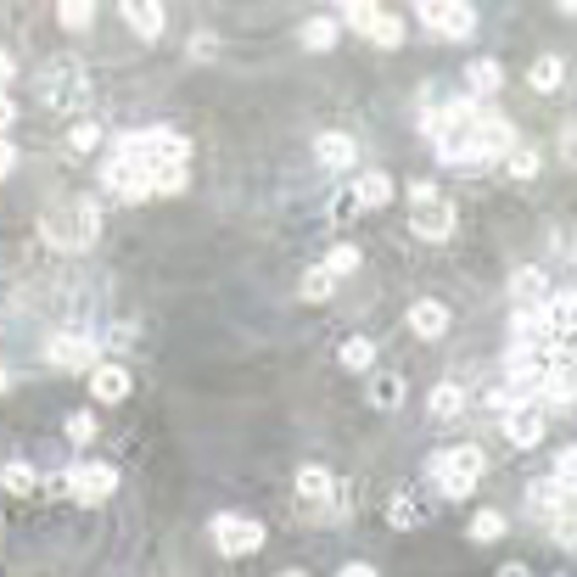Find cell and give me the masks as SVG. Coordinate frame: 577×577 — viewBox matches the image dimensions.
I'll use <instances>...</instances> for the list:
<instances>
[{
    "instance_id": "1",
    "label": "cell",
    "mask_w": 577,
    "mask_h": 577,
    "mask_svg": "<svg viewBox=\"0 0 577 577\" xmlns=\"http://www.w3.org/2000/svg\"><path fill=\"white\" fill-rule=\"evenodd\" d=\"M40 236L62 253H90L101 241V202L96 197H68L62 208H45Z\"/></svg>"
},
{
    "instance_id": "2",
    "label": "cell",
    "mask_w": 577,
    "mask_h": 577,
    "mask_svg": "<svg viewBox=\"0 0 577 577\" xmlns=\"http://www.w3.org/2000/svg\"><path fill=\"white\" fill-rule=\"evenodd\" d=\"M482 471H488V454L477 449V443H460V449H432L426 454V477L437 482V493L443 499H471L482 482Z\"/></svg>"
},
{
    "instance_id": "3",
    "label": "cell",
    "mask_w": 577,
    "mask_h": 577,
    "mask_svg": "<svg viewBox=\"0 0 577 577\" xmlns=\"http://www.w3.org/2000/svg\"><path fill=\"white\" fill-rule=\"evenodd\" d=\"M113 152L135 157V163H146V169H185V163H191V141H185L180 129H157V124L118 135Z\"/></svg>"
},
{
    "instance_id": "4",
    "label": "cell",
    "mask_w": 577,
    "mask_h": 577,
    "mask_svg": "<svg viewBox=\"0 0 577 577\" xmlns=\"http://www.w3.org/2000/svg\"><path fill=\"white\" fill-rule=\"evenodd\" d=\"M40 101H45V107H57V113H79V107L90 101L85 62H79V57L45 62V73H40Z\"/></svg>"
},
{
    "instance_id": "5",
    "label": "cell",
    "mask_w": 577,
    "mask_h": 577,
    "mask_svg": "<svg viewBox=\"0 0 577 577\" xmlns=\"http://www.w3.org/2000/svg\"><path fill=\"white\" fill-rule=\"evenodd\" d=\"M208 538L213 549L225 555V561H247V555H258L264 549V521L258 516H241V510H219V516L208 521Z\"/></svg>"
},
{
    "instance_id": "6",
    "label": "cell",
    "mask_w": 577,
    "mask_h": 577,
    "mask_svg": "<svg viewBox=\"0 0 577 577\" xmlns=\"http://www.w3.org/2000/svg\"><path fill=\"white\" fill-rule=\"evenodd\" d=\"M62 493H68L73 505H107V499L118 493V465L113 460H79V465H68Z\"/></svg>"
},
{
    "instance_id": "7",
    "label": "cell",
    "mask_w": 577,
    "mask_h": 577,
    "mask_svg": "<svg viewBox=\"0 0 577 577\" xmlns=\"http://www.w3.org/2000/svg\"><path fill=\"white\" fill-rule=\"evenodd\" d=\"M157 174H163V169H146V163L118 157V152L101 163V185H107L118 202H152L157 197Z\"/></svg>"
},
{
    "instance_id": "8",
    "label": "cell",
    "mask_w": 577,
    "mask_h": 577,
    "mask_svg": "<svg viewBox=\"0 0 577 577\" xmlns=\"http://www.w3.org/2000/svg\"><path fill=\"white\" fill-rule=\"evenodd\" d=\"M415 17L426 23V34H432V40H471V34H477V12H471V6H460V0L421 6Z\"/></svg>"
},
{
    "instance_id": "9",
    "label": "cell",
    "mask_w": 577,
    "mask_h": 577,
    "mask_svg": "<svg viewBox=\"0 0 577 577\" xmlns=\"http://www.w3.org/2000/svg\"><path fill=\"white\" fill-rule=\"evenodd\" d=\"M45 359L62 370H96L101 365V342L90 331H62V337L45 342Z\"/></svg>"
},
{
    "instance_id": "10",
    "label": "cell",
    "mask_w": 577,
    "mask_h": 577,
    "mask_svg": "<svg viewBox=\"0 0 577 577\" xmlns=\"http://www.w3.org/2000/svg\"><path fill=\"white\" fill-rule=\"evenodd\" d=\"M449 325H454V314H449L443 297H415V303H409V331H415L421 342H443L449 337Z\"/></svg>"
},
{
    "instance_id": "11",
    "label": "cell",
    "mask_w": 577,
    "mask_h": 577,
    "mask_svg": "<svg viewBox=\"0 0 577 577\" xmlns=\"http://www.w3.org/2000/svg\"><path fill=\"white\" fill-rule=\"evenodd\" d=\"M409 230H415V241H449L454 236V202L437 197V202H426V208H415L409 213Z\"/></svg>"
},
{
    "instance_id": "12",
    "label": "cell",
    "mask_w": 577,
    "mask_h": 577,
    "mask_svg": "<svg viewBox=\"0 0 577 577\" xmlns=\"http://www.w3.org/2000/svg\"><path fill=\"white\" fill-rule=\"evenodd\" d=\"M499 432H505L510 449H538L544 443V409H510V415H499Z\"/></svg>"
},
{
    "instance_id": "13",
    "label": "cell",
    "mask_w": 577,
    "mask_h": 577,
    "mask_svg": "<svg viewBox=\"0 0 577 577\" xmlns=\"http://www.w3.org/2000/svg\"><path fill=\"white\" fill-rule=\"evenodd\" d=\"M365 398H370V409H381V415H393V409H404V398H409V381L398 376V370H370V376H365Z\"/></svg>"
},
{
    "instance_id": "14",
    "label": "cell",
    "mask_w": 577,
    "mask_h": 577,
    "mask_svg": "<svg viewBox=\"0 0 577 577\" xmlns=\"http://www.w3.org/2000/svg\"><path fill=\"white\" fill-rule=\"evenodd\" d=\"M348 191H353V202H359V213H376V208H387V202L398 197V185H393V174H387V169H365Z\"/></svg>"
},
{
    "instance_id": "15",
    "label": "cell",
    "mask_w": 577,
    "mask_h": 577,
    "mask_svg": "<svg viewBox=\"0 0 577 577\" xmlns=\"http://www.w3.org/2000/svg\"><path fill=\"white\" fill-rule=\"evenodd\" d=\"M90 393H96V404H124V398L135 393V376H129L124 365H107V359H101V365L90 370Z\"/></svg>"
},
{
    "instance_id": "16",
    "label": "cell",
    "mask_w": 577,
    "mask_h": 577,
    "mask_svg": "<svg viewBox=\"0 0 577 577\" xmlns=\"http://www.w3.org/2000/svg\"><path fill=\"white\" fill-rule=\"evenodd\" d=\"M118 17H124L129 29L141 34V40H163V29H169V12H163V6H152V0H124V6H118Z\"/></svg>"
},
{
    "instance_id": "17",
    "label": "cell",
    "mask_w": 577,
    "mask_h": 577,
    "mask_svg": "<svg viewBox=\"0 0 577 577\" xmlns=\"http://www.w3.org/2000/svg\"><path fill=\"white\" fill-rule=\"evenodd\" d=\"M292 488H297V499H309V505H331V499H337V477H331V465H297Z\"/></svg>"
},
{
    "instance_id": "18",
    "label": "cell",
    "mask_w": 577,
    "mask_h": 577,
    "mask_svg": "<svg viewBox=\"0 0 577 577\" xmlns=\"http://www.w3.org/2000/svg\"><path fill=\"white\" fill-rule=\"evenodd\" d=\"M314 157H320V169H353L359 163V141L342 135V129H325L320 141H314Z\"/></svg>"
},
{
    "instance_id": "19",
    "label": "cell",
    "mask_w": 577,
    "mask_h": 577,
    "mask_svg": "<svg viewBox=\"0 0 577 577\" xmlns=\"http://www.w3.org/2000/svg\"><path fill=\"white\" fill-rule=\"evenodd\" d=\"M465 409H471V398H465V387L460 381H443V387H432V398H426V415H432V421H460Z\"/></svg>"
},
{
    "instance_id": "20",
    "label": "cell",
    "mask_w": 577,
    "mask_h": 577,
    "mask_svg": "<svg viewBox=\"0 0 577 577\" xmlns=\"http://www.w3.org/2000/svg\"><path fill=\"white\" fill-rule=\"evenodd\" d=\"M544 320H549V331H555V342L572 337V325H577V297H572V286H561V292L544 297Z\"/></svg>"
},
{
    "instance_id": "21",
    "label": "cell",
    "mask_w": 577,
    "mask_h": 577,
    "mask_svg": "<svg viewBox=\"0 0 577 577\" xmlns=\"http://www.w3.org/2000/svg\"><path fill=\"white\" fill-rule=\"evenodd\" d=\"M566 499H572V488H561L555 477H538L533 488H527V510H533V516H561Z\"/></svg>"
},
{
    "instance_id": "22",
    "label": "cell",
    "mask_w": 577,
    "mask_h": 577,
    "mask_svg": "<svg viewBox=\"0 0 577 577\" xmlns=\"http://www.w3.org/2000/svg\"><path fill=\"white\" fill-rule=\"evenodd\" d=\"M465 85H471V96H499V90H505V68H499V57L465 62Z\"/></svg>"
},
{
    "instance_id": "23",
    "label": "cell",
    "mask_w": 577,
    "mask_h": 577,
    "mask_svg": "<svg viewBox=\"0 0 577 577\" xmlns=\"http://www.w3.org/2000/svg\"><path fill=\"white\" fill-rule=\"evenodd\" d=\"M527 85H533L538 96H555V90L566 85V62L555 57V51H544V57H538L533 68H527Z\"/></svg>"
},
{
    "instance_id": "24",
    "label": "cell",
    "mask_w": 577,
    "mask_h": 577,
    "mask_svg": "<svg viewBox=\"0 0 577 577\" xmlns=\"http://www.w3.org/2000/svg\"><path fill=\"white\" fill-rule=\"evenodd\" d=\"M510 292H516V303H544V297H549V275L538 264H521L516 275H510Z\"/></svg>"
},
{
    "instance_id": "25",
    "label": "cell",
    "mask_w": 577,
    "mask_h": 577,
    "mask_svg": "<svg viewBox=\"0 0 577 577\" xmlns=\"http://www.w3.org/2000/svg\"><path fill=\"white\" fill-rule=\"evenodd\" d=\"M337 365L353 370V376H370V370H376V342H370V337H348L337 348Z\"/></svg>"
},
{
    "instance_id": "26",
    "label": "cell",
    "mask_w": 577,
    "mask_h": 577,
    "mask_svg": "<svg viewBox=\"0 0 577 577\" xmlns=\"http://www.w3.org/2000/svg\"><path fill=\"white\" fill-rule=\"evenodd\" d=\"M505 533H510V516H505V510H477V516H471V527H465V538H471V544H499Z\"/></svg>"
},
{
    "instance_id": "27",
    "label": "cell",
    "mask_w": 577,
    "mask_h": 577,
    "mask_svg": "<svg viewBox=\"0 0 577 577\" xmlns=\"http://www.w3.org/2000/svg\"><path fill=\"white\" fill-rule=\"evenodd\" d=\"M421 521H426L421 499H415V493H393V505H387V527H398V533H415Z\"/></svg>"
},
{
    "instance_id": "28",
    "label": "cell",
    "mask_w": 577,
    "mask_h": 577,
    "mask_svg": "<svg viewBox=\"0 0 577 577\" xmlns=\"http://www.w3.org/2000/svg\"><path fill=\"white\" fill-rule=\"evenodd\" d=\"M337 17L331 12H320V17H309V23H303V34H297V40H303V51H331V45H337Z\"/></svg>"
},
{
    "instance_id": "29",
    "label": "cell",
    "mask_w": 577,
    "mask_h": 577,
    "mask_svg": "<svg viewBox=\"0 0 577 577\" xmlns=\"http://www.w3.org/2000/svg\"><path fill=\"white\" fill-rule=\"evenodd\" d=\"M365 264V253H359V247H353V241H337V247H331V253L320 258V269L325 275H331V281H342V275H353V269Z\"/></svg>"
},
{
    "instance_id": "30",
    "label": "cell",
    "mask_w": 577,
    "mask_h": 577,
    "mask_svg": "<svg viewBox=\"0 0 577 577\" xmlns=\"http://www.w3.org/2000/svg\"><path fill=\"white\" fill-rule=\"evenodd\" d=\"M370 40H376L381 51H398V45H404V17L381 6V12H376V23H370Z\"/></svg>"
},
{
    "instance_id": "31",
    "label": "cell",
    "mask_w": 577,
    "mask_h": 577,
    "mask_svg": "<svg viewBox=\"0 0 577 577\" xmlns=\"http://www.w3.org/2000/svg\"><path fill=\"white\" fill-rule=\"evenodd\" d=\"M57 23L68 34H85V29H96V6H90V0H62L57 6Z\"/></svg>"
},
{
    "instance_id": "32",
    "label": "cell",
    "mask_w": 577,
    "mask_h": 577,
    "mask_svg": "<svg viewBox=\"0 0 577 577\" xmlns=\"http://www.w3.org/2000/svg\"><path fill=\"white\" fill-rule=\"evenodd\" d=\"M0 488H6V493H34V488H40V471L23 465V460H6V465H0Z\"/></svg>"
},
{
    "instance_id": "33",
    "label": "cell",
    "mask_w": 577,
    "mask_h": 577,
    "mask_svg": "<svg viewBox=\"0 0 577 577\" xmlns=\"http://www.w3.org/2000/svg\"><path fill=\"white\" fill-rule=\"evenodd\" d=\"M101 135H107V129H101L96 118H85V124H73V129H68V152H73V157H90V152L101 146Z\"/></svg>"
},
{
    "instance_id": "34",
    "label": "cell",
    "mask_w": 577,
    "mask_h": 577,
    "mask_svg": "<svg viewBox=\"0 0 577 577\" xmlns=\"http://www.w3.org/2000/svg\"><path fill=\"white\" fill-rule=\"evenodd\" d=\"M381 6H370V0H353V6H342L337 12V29H353V34H370V23H376Z\"/></svg>"
},
{
    "instance_id": "35",
    "label": "cell",
    "mask_w": 577,
    "mask_h": 577,
    "mask_svg": "<svg viewBox=\"0 0 577 577\" xmlns=\"http://www.w3.org/2000/svg\"><path fill=\"white\" fill-rule=\"evenodd\" d=\"M510 180H538V169H544V152H533V146H516V152L505 157Z\"/></svg>"
},
{
    "instance_id": "36",
    "label": "cell",
    "mask_w": 577,
    "mask_h": 577,
    "mask_svg": "<svg viewBox=\"0 0 577 577\" xmlns=\"http://www.w3.org/2000/svg\"><path fill=\"white\" fill-rule=\"evenodd\" d=\"M337 292V281H331V275H325L320 264L309 269V275H303V281H297V297H303V303H325V297Z\"/></svg>"
},
{
    "instance_id": "37",
    "label": "cell",
    "mask_w": 577,
    "mask_h": 577,
    "mask_svg": "<svg viewBox=\"0 0 577 577\" xmlns=\"http://www.w3.org/2000/svg\"><path fill=\"white\" fill-rule=\"evenodd\" d=\"M68 443H96V415L90 409H73L68 415Z\"/></svg>"
},
{
    "instance_id": "38",
    "label": "cell",
    "mask_w": 577,
    "mask_h": 577,
    "mask_svg": "<svg viewBox=\"0 0 577 577\" xmlns=\"http://www.w3.org/2000/svg\"><path fill=\"white\" fill-rule=\"evenodd\" d=\"M185 51H191V57H197V62H208V57H219V34H208V29H197V34H191V45H185Z\"/></svg>"
},
{
    "instance_id": "39",
    "label": "cell",
    "mask_w": 577,
    "mask_h": 577,
    "mask_svg": "<svg viewBox=\"0 0 577 577\" xmlns=\"http://www.w3.org/2000/svg\"><path fill=\"white\" fill-rule=\"evenodd\" d=\"M185 185H191V174H185V169H163V174H157V197H180Z\"/></svg>"
},
{
    "instance_id": "40",
    "label": "cell",
    "mask_w": 577,
    "mask_h": 577,
    "mask_svg": "<svg viewBox=\"0 0 577 577\" xmlns=\"http://www.w3.org/2000/svg\"><path fill=\"white\" fill-rule=\"evenodd\" d=\"M572 471H577V449H572V443H566V449L555 454V471H549V477L561 482V488H572Z\"/></svg>"
},
{
    "instance_id": "41",
    "label": "cell",
    "mask_w": 577,
    "mask_h": 577,
    "mask_svg": "<svg viewBox=\"0 0 577 577\" xmlns=\"http://www.w3.org/2000/svg\"><path fill=\"white\" fill-rule=\"evenodd\" d=\"M348 219H359V202H353V191H342V197L331 202V225H348Z\"/></svg>"
},
{
    "instance_id": "42",
    "label": "cell",
    "mask_w": 577,
    "mask_h": 577,
    "mask_svg": "<svg viewBox=\"0 0 577 577\" xmlns=\"http://www.w3.org/2000/svg\"><path fill=\"white\" fill-rule=\"evenodd\" d=\"M437 197H443V191H437L432 180H415V185H409V208H426V202H437Z\"/></svg>"
},
{
    "instance_id": "43",
    "label": "cell",
    "mask_w": 577,
    "mask_h": 577,
    "mask_svg": "<svg viewBox=\"0 0 577 577\" xmlns=\"http://www.w3.org/2000/svg\"><path fill=\"white\" fill-rule=\"evenodd\" d=\"M12 169H17V146L0 135V185H6V174H12Z\"/></svg>"
},
{
    "instance_id": "44",
    "label": "cell",
    "mask_w": 577,
    "mask_h": 577,
    "mask_svg": "<svg viewBox=\"0 0 577 577\" xmlns=\"http://www.w3.org/2000/svg\"><path fill=\"white\" fill-rule=\"evenodd\" d=\"M337 577H381V572H376V566H370V561H348V566H342Z\"/></svg>"
},
{
    "instance_id": "45",
    "label": "cell",
    "mask_w": 577,
    "mask_h": 577,
    "mask_svg": "<svg viewBox=\"0 0 577 577\" xmlns=\"http://www.w3.org/2000/svg\"><path fill=\"white\" fill-rule=\"evenodd\" d=\"M17 124V107H12V96H0V135Z\"/></svg>"
},
{
    "instance_id": "46",
    "label": "cell",
    "mask_w": 577,
    "mask_h": 577,
    "mask_svg": "<svg viewBox=\"0 0 577 577\" xmlns=\"http://www.w3.org/2000/svg\"><path fill=\"white\" fill-rule=\"evenodd\" d=\"M499 577H533V566H521V561H505V566H499Z\"/></svg>"
},
{
    "instance_id": "47",
    "label": "cell",
    "mask_w": 577,
    "mask_h": 577,
    "mask_svg": "<svg viewBox=\"0 0 577 577\" xmlns=\"http://www.w3.org/2000/svg\"><path fill=\"white\" fill-rule=\"evenodd\" d=\"M6 85H12V57L0 51V96H6Z\"/></svg>"
},
{
    "instance_id": "48",
    "label": "cell",
    "mask_w": 577,
    "mask_h": 577,
    "mask_svg": "<svg viewBox=\"0 0 577 577\" xmlns=\"http://www.w3.org/2000/svg\"><path fill=\"white\" fill-rule=\"evenodd\" d=\"M275 577H309V572H303V566H292V572H275Z\"/></svg>"
},
{
    "instance_id": "49",
    "label": "cell",
    "mask_w": 577,
    "mask_h": 577,
    "mask_svg": "<svg viewBox=\"0 0 577 577\" xmlns=\"http://www.w3.org/2000/svg\"><path fill=\"white\" fill-rule=\"evenodd\" d=\"M0 393H6V370H0Z\"/></svg>"
}]
</instances>
